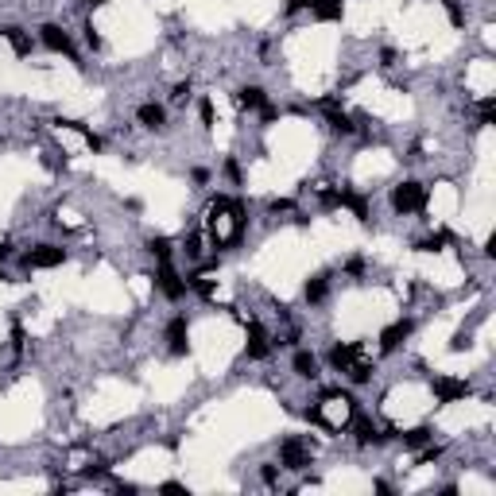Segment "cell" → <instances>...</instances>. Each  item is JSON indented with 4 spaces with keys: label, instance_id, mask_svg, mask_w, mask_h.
Here are the masks:
<instances>
[{
    "label": "cell",
    "instance_id": "cell-28",
    "mask_svg": "<svg viewBox=\"0 0 496 496\" xmlns=\"http://www.w3.org/2000/svg\"><path fill=\"white\" fill-rule=\"evenodd\" d=\"M86 39H90V47L97 51V47H101V35H97L93 28H86Z\"/></svg>",
    "mask_w": 496,
    "mask_h": 496
},
{
    "label": "cell",
    "instance_id": "cell-24",
    "mask_svg": "<svg viewBox=\"0 0 496 496\" xmlns=\"http://www.w3.org/2000/svg\"><path fill=\"white\" fill-rule=\"evenodd\" d=\"M198 113H202V124H214V101H210V97L198 105Z\"/></svg>",
    "mask_w": 496,
    "mask_h": 496
},
{
    "label": "cell",
    "instance_id": "cell-2",
    "mask_svg": "<svg viewBox=\"0 0 496 496\" xmlns=\"http://www.w3.org/2000/svg\"><path fill=\"white\" fill-rule=\"evenodd\" d=\"M279 462H283V469H306L310 465V446L306 442H299V438H283L279 442Z\"/></svg>",
    "mask_w": 496,
    "mask_h": 496
},
{
    "label": "cell",
    "instance_id": "cell-7",
    "mask_svg": "<svg viewBox=\"0 0 496 496\" xmlns=\"http://www.w3.org/2000/svg\"><path fill=\"white\" fill-rule=\"evenodd\" d=\"M155 283H159V291H163L167 299H182V295H186V283L179 279V272H175V268H171V264H167V260H159Z\"/></svg>",
    "mask_w": 496,
    "mask_h": 496
},
{
    "label": "cell",
    "instance_id": "cell-17",
    "mask_svg": "<svg viewBox=\"0 0 496 496\" xmlns=\"http://www.w3.org/2000/svg\"><path fill=\"white\" fill-rule=\"evenodd\" d=\"M4 35H8V43H12L16 55H31V39H28V31H24V28H8Z\"/></svg>",
    "mask_w": 496,
    "mask_h": 496
},
{
    "label": "cell",
    "instance_id": "cell-10",
    "mask_svg": "<svg viewBox=\"0 0 496 496\" xmlns=\"http://www.w3.org/2000/svg\"><path fill=\"white\" fill-rule=\"evenodd\" d=\"M407 338H411V322H392L384 334H380V349H384V353H392L396 345H403Z\"/></svg>",
    "mask_w": 496,
    "mask_h": 496
},
{
    "label": "cell",
    "instance_id": "cell-3",
    "mask_svg": "<svg viewBox=\"0 0 496 496\" xmlns=\"http://www.w3.org/2000/svg\"><path fill=\"white\" fill-rule=\"evenodd\" d=\"M434 400L438 403H458V400H465L469 396V384L465 380H458V376H434Z\"/></svg>",
    "mask_w": 496,
    "mask_h": 496
},
{
    "label": "cell",
    "instance_id": "cell-29",
    "mask_svg": "<svg viewBox=\"0 0 496 496\" xmlns=\"http://www.w3.org/2000/svg\"><path fill=\"white\" fill-rule=\"evenodd\" d=\"M225 175H229V179H241V167H237L233 159H229V163H225Z\"/></svg>",
    "mask_w": 496,
    "mask_h": 496
},
{
    "label": "cell",
    "instance_id": "cell-21",
    "mask_svg": "<svg viewBox=\"0 0 496 496\" xmlns=\"http://www.w3.org/2000/svg\"><path fill=\"white\" fill-rule=\"evenodd\" d=\"M427 442H430V430H427V427H415V430H407V434H403V446H411V450L427 446Z\"/></svg>",
    "mask_w": 496,
    "mask_h": 496
},
{
    "label": "cell",
    "instance_id": "cell-23",
    "mask_svg": "<svg viewBox=\"0 0 496 496\" xmlns=\"http://www.w3.org/2000/svg\"><path fill=\"white\" fill-rule=\"evenodd\" d=\"M442 244H450V233H434V237H427V241L419 244V252H438Z\"/></svg>",
    "mask_w": 496,
    "mask_h": 496
},
{
    "label": "cell",
    "instance_id": "cell-20",
    "mask_svg": "<svg viewBox=\"0 0 496 496\" xmlns=\"http://www.w3.org/2000/svg\"><path fill=\"white\" fill-rule=\"evenodd\" d=\"M326 113H330V128H334V132H341V136H349V132H353V120L345 117V113H338L334 105H326Z\"/></svg>",
    "mask_w": 496,
    "mask_h": 496
},
{
    "label": "cell",
    "instance_id": "cell-30",
    "mask_svg": "<svg viewBox=\"0 0 496 496\" xmlns=\"http://www.w3.org/2000/svg\"><path fill=\"white\" fill-rule=\"evenodd\" d=\"M190 97V86H175V101H186Z\"/></svg>",
    "mask_w": 496,
    "mask_h": 496
},
{
    "label": "cell",
    "instance_id": "cell-8",
    "mask_svg": "<svg viewBox=\"0 0 496 496\" xmlns=\"http://www.w3.org/2000/svg\"><path fill=\"white\" fill-rule=\"evenodd\" d=\"M361 357H365V345H361V341H349V345H334V349H330V365L338 368V372H345V368L353 365V361H361Z\"/></svg>",
    "mask_w": 496,
    "mask_h": 496
},
{
    "label": "cell",
    "instance_id": "cell-25",
    "mask_svg": "<svg viewBox=\"0 0 496 496\" xmlns=\"http://www.w3.org/2000/svg\"><path fill=\"white\" fill-rule=\"evenodd\" d=\"M260 477H264V485H276V481H279L276 465H264V469H260Z\"/></svg>",
    "mask_w": 496,
    "mask_h": 496
},
{
    "label": "cell",
    "instance_id": "cell-16",
    "mask_svg": "<svg viewBox=\"0 0 496 496\" xmlns=\"http://www.w3.org/2000/svg\"><path fill=\"white\" fill-rule=\"evenodd\" d=\"M338 206H349L353 214H357V221H368V202L361 198V194H353V190H341V202Z\"/></svg>",
    "mask_w": 496,
    "mask_h": 496
},
{
    "label": "cell",
    "instance_id": "cell-11",
    "mask_svg": "<svg viewBox=\"0 0 496 496\" xmlns=\"http://www.w3.org/2000/svg\"><path fill=\"white\" fill-rule=\"evenodd\" d=\"M237 101H241L244 109H264V113L272 117V109H268V93H264L260 86H244V90L237 93Z\"/></svg>",
    "mask_w": 496,
    "mask_h": 496
},
{
    "label": "cell",
    "instance_id": "cell-31",
    "mask_svg": "<svg viewBox=\"0 0 496 496\" xmlns=\"http://www.w3.org/2000/svg\"><path fill=\"white\" fill-rule=\"evenodd\" d=\"M90 4H101V0H90Z\"/></svg>",
    "mask_w": 496,
    "mask_h": 496
},
{
    "label": "cell",
    "instance_id": "cell-1",
    "mask_svg": "<svg viewBox=\"0 0 496 496\" xmlns=\"http://www.w3.org/2000/svg\"><path fill=\"white\" fill-rule=\"evenodd\" d=\"M423 202H427V190H423L419 182H400L392 190V206L400 210V214H419Z\"/></svg>",
    "mask_w": 496,
    "mask_h": 496
},
{
    "label": "cell",
    "instance_id": "cell-26",
    "mask_svg": "<svg viewBox=\"0 0 496 496\" xmlns=\"http://www.w3.org/2000/svg\"><path fill=\"white\" fill-rule=\"evenodd\" d=\"M159 492H171V496H179V492H186L179 481H167V485H159Z\"/></svg>",
    "mask_w": 496,
    "mask_h": 496
},
{
    "label": "cell",
    "instance_id": "cell-14",
    "mask_svg": "<svg viewBox=\"0 0 496 496\" xmlns=\"http://www.w3.org/2000/svg\"><path fill=\"white\" fill-rule=\"evenodd\" d=\"M318 20H341V0H310Z\"/></svg>",
    "mask_w": 496,
    "mask_h": 496
},
{
    "label": "cell",
    "instance_id": "cell-22",
    "mask_svg": "<svg viewBox=\"0 0 496 496\" xmlns=\"http://www.w3.org/2000/svg\"><path fill=\"white\" fill-rule=\"evenodd\" d=\"M148 252L159 256V260H171V241H167V237H152V241H148Z\"/></svg>",
    "mask_w": 496,
    "mask_h": 496
},
{
    "label": "cell",
    "instance_id": "cell-27",
    "mask_svg": "<svg viewBox=\"0 0 496 496\" xmlns=\"http://www.w3.org/2000/svg\"><path fill=\"white\" fill-rule=\"evenodd\" d=\"M303 8H310V0H287V12H303Z\"/></svg>",
    "mask_w": 496,
    "mask_h": 496
},
{
    "label": "cell",
    "instance_id": "cell-4",
    "mask_svg": "<svg viewBox=\"0 0 496 496\" xmlns=\"http://www.w3.org/2000/svg\"><path fill=\"white\" fill-rule=\"evenodd\" d=\"M39 39H43V47H47V51L74 58V39H70V35L62 31L58 24H43V28H39Z\"/></svg>",
    "mask_w": 496,
    "mask_h": 496
},
{
    "label": "cell",
    "instance_id": "cell-9",
    "mask_svg": "<svg viewBox=\"0 0 496 496\" xmlns=\"http://www.w3.org/2000/svg\"><path fill=\"white\" fill-rule=\"evenodd\" d=\"M268 353H272V341H268V334H264V326L260 322H248V357L264 361Z\"/></svg>",
    "mask_w": 496,
    "mask_h": 496
},
{
    "label": "cell",
    "instance_id": "cell-19",
    "mask_svg": "<svg viewBox=\"0 0 496 496\" xmlns=\"http://www.w3.org/2000/svg\"><path fill=\"white\" fill-rule=\"evenodd\" d=\"M345 372H349V380H353V384H368V380H372V365H368L365 357H361V361H353V365L345 368Z\"/></svg>",
    "mask_w": 496,
    "mask_h": 496
},
{
    "label": "cell",
    "instance_id": "cell-13",
    "mask_svg": "<svg viewBox=\"0 0 496 496\" xmlns=\"http://www.w3.org/2000/svg\"><path fill=\"white\" fill-rule=\"evenodd\" d=\"M295 372L303 380H314L318 376V357H314V353H306V349H299L295 353Z\"/></svg>",
    "mask_w": 496,
    "mask_h": 496
},
{
    "label": "cell",
    "instance_id": "cell-18",
    "mask_svg": "<svg viewBox=\"0 0 496 496\" xmlns=\"http://www.w3.org/2000/svg\"><path fill=\"white\" fill-rule=\"evenodd\" d=\"M357 442H361V446H376V442H384V434L372 427L368 419H361V423H357Z\"/></svg>",
    "mask_w": 496,
    "mask_h": 496
},
{
    "label": "cell",
    "instance_id": "cell-5",
    "mask_svg": "<svg viewBox=\"0 0 496 496\" xmlns=\"http://www.w3.org/2000/svg\"><path fill=\"white\" fill-rule=\"evenodd\" d=\"M167 349H171L175 357H186V349H190V326H186V314H175L171 322H167Z\"/></svg>",
    "mask_w": 496,
    "mask_h": 496
},
{
    "label": "cell",
    "instance_id": "cell-12",
    "mask_svg": "<svg viewBox=\"0 0 496 496\" xmlns=\"http://www.w3.org/2000/svg\"><path fill=\"white\" fill-rule=\"evenodd\" d=\"M136 120L144 124V128H163V120H167V113H163V105H155V101H148V105H140L136 109Z\"/></svg>",
    "mask_w": 496,
    "mask_h": 496
},
{
    "label": "cell",
    "instance_id": "cell-6",
    "mask_svg": "<svg viewBox=\"0 0 496 496\" xmlns=\"http://www.w3.org/2000/svg\"><path fill=\"white\" fill-rule=\"evenodd\" d=\"M62 260H66V248H58V244H35L31 252L24 256L28 268H58Z\"/></svg>",
    "mask_w": 496,
    "mask_h": 496
},
{
    "label": "cell",
    "instance_id": "cell-15",
    "mask_svg": "<svg viewBox=\"0 0 496 496\" xmlns=\"http://www.w3.org/2000/svg\"><path fill=\"white\" fill-rule=\"evenodd\" d=\"M326 291H330V276H314V279H306V303H322L326 299Z\"/></svg>",
    "mask_w": 496,
    "mask_h": 496
}]
</instances>
